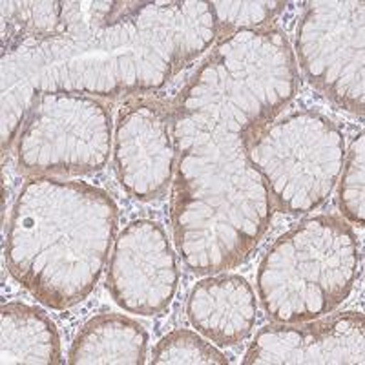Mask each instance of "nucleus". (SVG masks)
Listing matches in <instances>:
<instances>
[{
    "instance_id": "obj_1",
    "label": "nucleus",
    "mask_w": 365,
    "mask_h": 365,
    "mask_svg": "<svg viewBox=\"0 0 365 365\" xmlns=\"http://www.w3.org/2000/svg\"><path fill=\"white\" fill-rule=\"evenodd\" d=\"M117 228L106 192L84 182L34 179L21 192L8 240L9 272L53 309L79 303L99 282Z\"/></svg>"
},
{
    "instance_id": "obj_2",
    "label": "nucleus",
    "mask_w": 365,
    "mask_h": 365,
    "mask_svg": "<svg viewBox=\"0 0 365 365\" xmlns=\"http://www.w3.org/2000/svg\"><path fill=\"white\" fill-rule=\"evenodd\" d=\"M360 256L344 220L318 216L279 237L267 252L257 289L269 316L302 324L327 314L353 291Z\"/></svg>"
},
{
    "instance_id": "obj_3",
    "label": "nucleus",
    "mask_w": 365,
    "mask_h": 365,
    "mask_svg": "<svg viewBox=\"0 0 365 365\" xmlns=\"http://www.w3.org/2000/svg\"><path fill=\"white\" fill-rule=\"evenodd\" d=\"M178 279L165 230L148 220L128 225L117 240L106 279L117 305L143 316L158 314L170 305Z\"/></svg>"
},
{
    "instance_id": "obj_4",
    "label": "nucleus",
    "mask_w": 365,
    "mask_h": 365,
    "mask_svg": "<svg viewBox=\"0 0 365 365\" xmlns=\"http://www.w3.org/2000/svg\"><path fill=\"white\" fill-rule=\"evenodd\" d=\"M155 104L137 103L119 115L115 165L120 185L148 201L161 194L174 170L172 112Z\"/></svg>"
},
{
    "instance_id": "obj_5",
    "label": "nucleus",
    "mask_w": 365,
    "mask_h": 365,
    "mask_svg": "<svg viewBox=\"0 0 365 365\" xmlns=\"http://www.w3.org/2000/svg\"><path fill=\"white\" fill-rule=\"evenodd\" d=\"M243 364H364V316L345 312L305 327H265Z\"/></svg>"
},
{
    "instance_id": "obj_6",
    "label": "nucleus",
    "mask_w": 365,
    "mask_h": 365,
    "mask_svg": "<svg viewBox=\"0 0 365 365\" xmlns=\"http://www.w3.org/2000/svg\"><path fill=\"white\" fill-rule=\"evenodd\" d=\"M188 319L217 345L245 340L256 324V296L245 278L227 274L197 283L188 298Z\"/></svg>"
},
{
    "instance_id": "obj_7",
    "label": "nucleus",
    "mask_w": 365,
    "mask_h": 365,
    "mask_svg": "<svg viewBox=\"0 0 365 365\" xmlns=\"http://www.w3.org/2000/svg\"><path fill=\"white\" fill-rule=\"evenodd\" d=\"M148 334L135 319L117 314L91 318L77 334L70 364H145Z\"/></svg>"
},
{
    "instance_id": "obj_8",
    "label": "nucleus",
    "mask_w": 365,
    "mask_h": 365,
    "mask_svg": "<svg viewBox=\"0 0 365 365\" xmlns=\"http://www.w3.org/2000/svg\"><path fill=\"white\" fill-rule=\"evenodd\" d=\"M2 364H61L55 325L22 303L2 307Z\"/></svg>"
},
{
    "instance_id": "obj_9",
    "label": "nucleus",
    "mask_w": 365,
    "mask_h": 365,
    "mask_svg": "<svg viewBox=\"0 0 365 365\" xmlns=\"http://www.w3.org/2000/svg\"><path fill=\"white\" fill-rule=\"evenodd\" d=\"M174 364H200V365H225L228 360L216 347L200 338L192 331L168 332L159 340L152 354V365Z\"/></svg>"
},
{
    "instance_id": "obj_10",
    "label": "nucleus",
    "mask_w": 365,
    "mask_h": 365,
    "mask_svg": "<svg viewBox=\"0 0 365 365\" xmlns=\"http://www.w3.org/2000/svg\"><path fill=\"white\" fill-rule=\"evenodd\" d=\"M340 207L347 220L364 225V133L353 143L340 188Z\"/></svg>"
}]
</instances>
